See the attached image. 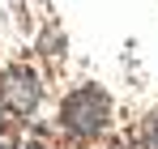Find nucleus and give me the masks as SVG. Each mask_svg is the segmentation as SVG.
<instances>
[{
	"instance_id": "obj_6",
	"label": "nucleus",
	"mask_w": 158,
	"mask_h": 149,
	"mask_svg": "<svg viewBox=\"0 0 158 149\" xmlns=\"http://www.w3.org/2000/svg\"><path fill=\"white\" fill-rule=\"evenodd\" d=\"M0 107H4V102H0ZM0 132H4V115H0Z\"/></svg>"
},
{
	"instance_id": "obj_4",
	"label": "nucleus",
	"mask_w": 158,
	"mask_h": 149,
	"mask_svg": "<svg viewBox=\"0 0 158 149\" xmlns=\"http://www.w3.org/2000/svg\"><path fill=\"white\" fill-rule=\"evenodd\" d=\"M22 149H43V145H39V141H30V145H22Z\"/></svg>"
},
{
	"instance_id": "obj_1",
	"label": "nucleus",
	"mask_w": 158,
	"mask_h": 149,
	"mask_svg": "<svg viewBox=\"0 0 158 149\" xmlns=\"http://www.w3.org/2000/svg\"><path fill=\"white\" fill-rule=\"evenodd\" d=\"M107 119H111V98H107L98 85H81L73 90L64 107H60V124L69 136H77V141H94V136H103L107 132Z\"/></svg>"
},
{
	"instance_id": "obj_2",
	"label": "nucleus",
	"mask_w": 158,
	"mask_h": 149,
	"mask_svg": "<svg viewBox=\"0 0 158 149\" xmlns=\"http://www.w3.org/2000/svg\"><path fill=\"white\" fill-rule=\"evenodd\" d=\"M0 102H4L13 115L39 111V102H43V81H39V73L26 68V64L4 68V73H0Z\"/></svg>"
},
{
	"instance_id": "obj_3",
	"label": "nucleus",
	"mask_w": 158,
	"mask_h": 149,
	"mask_svg": "<svg viewBox=\"0 0 158 149\" xmlns=\"http://www.w3.org/2000/svg\"><path fill=\"white\" fill-rule=\"evenodd\" d=\"M145 145H150V149H158V119L145 128Z\"/></svg>"
},
{
	"instance_id": "obj_5",
	"label": "nucleus",
	"mask_w": 158,
	"mask_h": 149,
	"mask_svg": "<svg viewBox=\"0 0 158 149\" xmlns=\"http://www.w3.org/2000/svg\"><path fill=\"white\" fill-rule=\"evenodd\" d=\"M0 149H13V145H9V141H4V136H0Z\"/></svg>"
}]
</instances>
